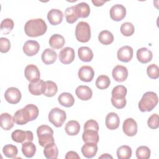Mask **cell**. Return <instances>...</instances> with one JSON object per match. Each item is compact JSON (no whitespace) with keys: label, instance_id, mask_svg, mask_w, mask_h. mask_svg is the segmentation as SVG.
I'll list each match as a JSON object with an SVG mask.
<instances>
[{"label":"cell","instance_id":"23","mask_svg":"<svg viewBox=\"0 0 159 159\" xmlns=\"http://www.w3.org/2000/svg\"><path fill=\"white\" fill-rule=\"evenodd\" d=\"M82 139L85 143L94 142L97 143L99 139L98 131L94 129H84Z\"/></svg>","mask_w":159,"mask_h":159},{"label":"cell","instance_id":"15","mask_svg":"<svg viewBox=\"0 0 159 159\" xmlns=\"http://www.w3.org/2000/svg\"><path fill=\"white\" fill-rule=\"evenodd\" d=\"M78 77L80 80L84 82H90L93 80L94 71L90 66H83L78 70Z\"/></svg>","mask_w":159,"mask_h":159},{"label":"cell","instance_id":"35","mask_svg":"<svg viewBox=\"0 0 159 159\" xmlns=\"http://www.w3.org/2000/svg\"><path fill=\"white\" fill-rule=\"evenodd\" d=\"M117 156L119 159H129L132 156V149L128 145H122L117 150Z\"/></svg>","mask_w":159,"mask_h":159},{"label":"cell","instance_id":"19","mask_svg":"<svg viewBox=\"0 0 159 159\" xmlns=\"http://www.w3.org/2000/svg\"><path fill=\"white\" fill-rule=\"evenodd\" d=\"M105 124L107 129L110 130H115L119 126V117L115 112H110L106 117Z\"/></svg>","mask_w":159,"mask_h":159},{"label":"cell","instance_id":"34","mask_svg":"<svg viewBox=\"0 0 159 159\" xmlns=\"http://www.w3.org/2000/svg\"><path fill=\"white\" fill-rule=\"evenodd\" d=\"M99 41L103 45H109L112 43L114 40V36L112 34L107 30L101 31L98 35Z\"/></svg>","mask_w":159,"mask_h":159},{"label":"cell","instance_id":"46","mask_svg":"<svg viewBox=\"0 0 159 159\" xmlns=\"http://www.w3.org/2000/svg\"><path fill=\"white\" fill-rule=\"evenodd\" d=\"M11 48L10 41L5 37L0 39V51L1 53H7Z\"/></svg>","mask_w":159,"mask_h":159},{"label":"cell","instance_id":"6","mask_svg":"<svg viewBox=\"0 0 159 159\" xmlns=\"http://www.w3.org/2000/svg\"><path fill=\"white\" fill-rule=\"evenodd\" d=\"M11 138L14 142L23 143L25 142H32L34 135L33 133L29 130H16L11 134Z\"/></svg>","mask_w":159,"mask_h":159},{"label":"cell","instance_id":"10","mask_svg":"<svg viewBox=\"0 0 159 159\" xmlns=\"http://www.w3.org/2000/svg\"><path fill=\"white\" fill-rule=\"evenodd\" d=\"M75 57V50L71 47H65L59 53V60L63 64H70Z\"/></svg>","mask_w":159,"mask_h":159},{"label":"cell","instance_id":"3","mask_svg":"<svg viewBox=\"0 0 159 159\" xmlns=\"http://www.w3.org/2000/svg\"><path fill=\"white\" fill-rule=\"evenodd\" d=\"M37 134L39 138V143L43 147L55 142L53 131L52 129L47 125L39 126L37 129Z\"/></svg>","mask_w":159,"mask_h":159},{"label":"cell","instance_id":"49","mask_svg":"<svg viewBox=\"0 0 159 159\" xmlns=\"http://www.w3.org/2000/svg\"><path fill=\"white\" fill-rule=\"evenodd\" d=\"M65 158L66 159H75V158H78L80 159V156L78 155V153L74 151H70L66 153V155H65Z\"/></svg>","mask_w":159,"mask_h":159},{"label":"cell","instance_id":"51","mask_svg":"<svg viewBox=\"0 0 159 159\" xmlns=\"http://www.w3.org/2000/svg\"><path fill=\"white\" fill-rule=\"evenodd\" d=\"M112 158V157L111 156V155H109L107 153H105V154H104L102 156L99 157V158Z\"/></svg>","mask_w":159,"mask_h":159},{"label":"cell","instance_id":"13","mask_svg":"<svg viewBox=\"0 0 159 159\" xmlns=\"http://www.w3.org/2000/svg\"><path fill=\"white\" fill-rule=\"evenodd\" d=\"M40 50V45L35 40H27L23 46L24 53L29 57H32L36 55Z\"/></svg>","mask_w":159,"mask_h":159},{"label":"cell","instance_id":"21","mask_svg":"<svg viewBox=\"0 0 159 159\" xmlns=\"http://www.w3.org/2000/svg\"><path fill=\"white\" fill-rule=\"evenodd\" d=\"M45 82L42 80H39L37 81L30 82L29 84V92L35 96L41 95L43 92Z\"/></svg>","mask_w":159,"mask_h":159},{"label":"cell","instance_id":"11","mask_svg":"<svg viewBox=\"0 0 159 159\" xmlns=\"http://www.w3.org/2000/svg\"><path fill=\"white\" fill-rule=\"evenodd\" d=\"M122 129L124 134L129 137L135 135L137 132V124L136 121L132 118L126 119L122 125Z\"/></svg>","mask_w":159,"mask_h":159},{"label":"cell","instance_id":"25","mask_svg":"<svg viewBox=\"0 0 159 159\" xmlns=\"http://www.w3.org/2000/svg\"><path fill=\"white\" fill-rule=\"evenodd\" d=\"M75 9L77 16L80 18H86L90 13L89 6L86 2H80L75 6Z\"/></svg>","mask_w":159,"mask_h":159},{"label":"cell","instance_id":"1","mask_svg":"<svg viewBox=\"0 0 159 159\" xmlns=\"http://www.w3.org/2000/svg\"><path fill=\"white\" fill-rule=\"evenodd\" d=\"M47 30V26L42 19L37 18L28 20L24 26L26 35L31 37H36L43 35Z\"/></svg>","mask_w":159,"mask_h":159},{"label":"cell","instance_id":"42","mask_svg":"<svg viewBox=\"0 0 159 159\" xmlns=\"http://www.w3.org/2000/svg\"><path fill=\"white\" fill-rule=\"evenodd\" d=\"M120 32L122 35L126 37L131 36L134 34L135 28L134 25L131 22H126L123 23L120 26Z\"/></svg>","mask_w":159,"mask_h":159},{"label":"cell","instance_id":"38","mask_svg":"<svg viewBox=\"0 0 159 159\" xmlns=\"http://www.w3.org/2000/svg\"><path fill=\"white\" fill-rule=\"evenodd\" d=\"M65 16L66 17V22L69 24H73L77 20L78 17L77 16L75 9V6L67 7L65 12Z\"/></svg>","mask_w":159,"mask_h":159},{"label":"cell","instance_id":"9","mask_svg":"<svg viewBox=\"0 0 159 159\" xmlns=\"http://www.w3.org/2000/svg\"><path fill=\"white\" fill-rule=\"evenodd\" d=\"M24 75L26 79L30 82L37 81L40 80V73L37 66L35 65H27L24 70Z\"/></svg>","mask_w":159,"mask_h":159},{"label":"cell","instance_id":"44","mask_svg":"<svg viewBox=\"0 0 159 159\" xmlns=\"http://www.w3.org/2000/svg\"><path fill=\"white\" fill-rule=\"evenodd\" d=\"M25 107L27 109L29 114L30 115V121H32V120H34L35 119H36L37 117H38L39 113L38 107L35 105L32 104H27Z\"/></svg>","mask_w":159,"mask_h":159},{"label":"cell","instance_id":"30","mask_svg":"<svg viewBox=\"0 0 159 159\" xmlns=\"http://www.w3.org/2000/svg\"><path fill=\"white\" fill-rule=\"evenodd\" d=\"M65 130L69 135H76L80 130V125L76 120H70L66 124Z\"/></svg>","mask_w":159,"mask_h":159},{"label":"cell","instance_id":"48","mask_svg":"<svg viewBox=\"0 0 159 159\" xmlns=\"http://www.w3.org/2000/svg\"><path fill=\"white\" fill-rule=\"evenodd\" d=\"M111 102L113 106H114L117 109H122L126 105V99H114L111 98Z\"/></svg>","mask_w":159,"mask_h":159},{"label":"cell","instance_id":"50","mask_svg":"<svg viewBox=\"0 0 159 159\" xmlns=\"http://www.w3.org/2000/svg\"><path fill=\"white\" fill-rule=\"evenodd\" d=\"M92 2L96 6H101L106 2V1H92Z\"/></svg>","mask_w":159,"mask_h":159},{"label":"cell","instance_id":"26","mask_svg":"<svg viewBox=\"0 0 159 159\" xmlns=\"http://www.w3.org/2000/svg\"><path fill=\"white\" fill-rule=\"evenodd\" d=\"M58 101L61 106L70 107L73 106L75 103V99L73 95L69 93H62L58 97Z\"/></svg>","mask_w":159,"mask_h":159},{"label":"cell","instance_id":"2","mask_svg":"<svg viewBox=\"0 0 159 159\" xmlns=\"http://www.w3.org/2000/svg\"><path fill=\"white\" fill-rule=\"evenodd\" d=\"M158 98L157 94L152 91L144 93L139 102V108L142 112H150L157 105Z\"/></svg>","mask_w":159,"mask_h":159},{"label":"cell","instance_id":"39","mask_svg":"<svg viewBox=\"0 0 159 159\" xmlns=\"http://www.w3.org/2000/svg\"><path fill=\"white\" fill-rule=\"evenodd\" d=\"M2 152L6 157L12 158L17 156L18 150L16 146L12 144H7L3 147Z\"/></svg>","mask_w":159,"mask_h":159},{"label":"cell","instance_id":"33","mask_svg":"<svg viewBox=\"0 0 159 159\" xmlns=\"http://www.w3.org/2000/svg\"><path fill=\"white\" fill-rule=\"evenodd\" d=\"M112 98L114 99H122L125 98L127 94V88L123 85L115 86L112 91Z\"/></svg>","mask_w":159,"mask_h":159},{"label":"cell","instance_id":"40","mask_svg":"<svg viewBox=\"0 0 159 159\" xmlns=\"http://www.w3.org/2000/svg\"><path fill=\"white\" fill-rule=\"evenodd\" d=\"M150 150L147 146H140L136 150V157L139 159H148L150 157Z\"/></svg>","mask_w":159,"mask_h":159},{"label":"cell","instance_id":"32","mask_svg":"<svg viewBox=\"0 0 159 159\" xmlns=\"http://www.w3.org/2000/svg\"><path fill=\"white\" fill-rule=\"evenodd\" d=\"M22 152L27 158H32L36 152V146L32 142H25L22 145Z\"/></svg>","mask_w":159,"mask_h":159},{"label":"cell","instance_id":"45","mask_svg":"<svg viewBox=\"0 0 159 159\" xmlns=\"http://www.w3.org/2000/svg\"><path fill=\"white\" fill-rule=\"evenodd\" d=\"M158 115L157 114H153L148 119V126L152 129H156L159 127Z\"/></svg>","mask_w":159,"mask_h":159},{"label":"cell","instance_id":"8","mask_svg":"<svg viewBox=\"0 0 159 159\" xmlns=\"http://www.w3.org/2000/svg\"><path fill=\"white\" fill-rule=\"evenodd\" d=\"M126 15V9L122 4H115L110 9V17L114 21H120Z\"/></svg>","mask_w":159,"mask_h":159},{"label":"cell","instance_id":"22","mask_svg":"<svg viewBox=\"0 0 159 159\" xmlns=\"http://www.w3.org/2000/svg\"><path fill=\"white\" fill-rule=\"evenodd\" d=\"M14 124V117L8 113H2L0 116V125L2 129L9 130L11 129Z\"/></svg>","mask_w":159,"mask_h":159},{"label":"cell","instance_id":"12","mask_svg":"<svg viewBox=\"0 0 159 159\" xmlns=\"http://www.w3.org/2000/svg\"><path fill=\"white\" fill-rule=\"evenodd\" d=\"M112 75L116 81L123 82L128 76V70L125 66L119 65L113 68Z\"/></svg>","mask_w":159,"mask_h":159},{"label":"cell","instance_id":"41","mask_svg":"<svg viewBox=\"0 0 159 159\" xmlns=\"http://www.w3.org/2000/svg\"><path fill=\"white\" fill-rule=\"evenodd\" d=\"M13 117L14 122L18 125H24L29 122L25 117L23 108L15 112Z\"/></svg>","mask_w":159,"mask_h":159},{"label":"cell","instance_id":"20","mask_svg":"<svg viewBox=\"0 0 159 159\" xmlns=\"http://www.w3.org/2000/svg\"><path fill=\"white\" fill-rule=\"evenodd\" d=\"M153 54L151 50L147 48L143 47L139 48L137 51V60L142 63H147L150 61L152 59Z\"/></svg>","mask_w":159,"mask_h":159},{"label":"cell","instance_id":"43","mask_svg":"<svg viewBox=\"0 0 159 159\" xmlns=\"http://www.w3.org/2000/svg\"><path fill=\"white\" fill-rule=\"evenodd\" d=\"M147 73L152 79H157L159 77V68L155 64L150 65L147 68Z\"/></svg>","mask_w":159,"mask_h":159},{"label":"cell","instance_id":"24","mask_svg":"<svg viewBox=\"0 0 159 159\" xmlns=\"http://www.w3.org/2000/svg\"><path fill=\"white\" fill-rule=\"evenodd\" d=\"M57 58V54L54 50L51 48H46L42 53L41 58L45 65H50L53 63Z\"/></svg>","mask_w":159,"mask_h":159},{"label":"cell","instance_id":"28","mask_svg":"<svg viewBox=\"0 0 159 159\" xmlns=\"http://www.w3.org/2000/svg\"><path fill=\"white\" fill-rule=\"evenodd\" d=\"M43 154L48 159H56L58 155V150L55 142L46 145L43 149Z\"/></svg>","mask_w":159,"mask_h":159},{"label":"cell","instance_id":"14","mask_svg":"<svg viewBox=\"0 0 159 159\" xmlns=\"http://www.w3.org/2000/svg\"><path fill=\"white\" fill-rule=\"evenodd\" d=\"M117 58L122 62H129L133 57V49L131 47L125 45L119 48L117 53Z\"/></svg>","mask_w":159,"mask_h":159},{"label":"cell","instance_id":"47","mask_svg":"<svg viewBox=\"0 0 159 159\" xmlns=\"http://www.w3.org/2000/svg\"><path fill=\"white\" fill-rule=\"evenodd\" d=\"M84 129H94L97 131L99 130L98 123L93 119L87 120L84 125Z\"/></svg>","mask_w":159,"mask_h":159},{"label":"cell","instance_id":"18","mask_svg":"<svg viewBox=\"0 0 159 159\" xmlns=\"http://www.w3.org/2000/svg\"><path fill=\"white\" fill-rule=\"evenodd\" d=\"M77 97L82 101H87L91 98L93 91L88 86L80 85L78 86L75 90Z\"/></svg>","mask_w":159,"mask_h":159},{"label":"cell","instance_id":"17","mask_svg":"<svg viewBox=\"0 0 159 159\" xmlns=\"http://www.w3.org/2000/svg\"><path fill=\"white\" fill-rule=\"evenodd\" d=\"M97 151L98 145L94 142H86L81 147V153L87 158H93L96 155Z\"/></svg>","mask_w":159,"mask_h":159},{"label":"cell","instance_id":"5","mask_svg":"<svg viewBox=\"0 0 159 159\" xmlns=\"http://www.w3.org/2000/svg\"><path fill=\"white\" fill-rule=\"evenodd\" d=\"M66 119V114L65 111L58 107L53 108L48 114L49 122L56 127H61Z\"/></svg>","mask_w":159,"mask_h":159},{"label":"cell","instance_id":"4","mask_svg":"<svg viewBox=\"0 0 159 159\" xmlns=\"http://www.w3.org/2000/svg\"><path fill=\"white\" fill-rule=\"evenodd\" d=\"M76 39L80 42H88L91 39V29L88 23L81 21L78 23L75 29Z\"/></svg>","mask_w":159,"mask_h":159},{"label":"cell","instance_id":"36","mask_svg":"<svg viewBox=\"0 0 159 159\" xmlns=\"http://www.w3.org/2000/svg\"><path fill=\"white\" fill-rule=\"evenodd\" d=\"M14 21L11 19H5L1 23V33L8 34L14 28Z\"/></svg>","mask_w":159,"mask_h":159},{"label":"cell","instance_id":"31","mask_svg":"<svg viewBox=\"0 0 159 159\" xmlns=\"http://www.w3.org/2000/svg\"><path fill=\"white\" fill-rule=\"evenodd\" d=\"M58 91L57 84L52 81H47L45 82L43 94L47 97L54 96Z\"/></svg>","mask_w":159,"mask_h":159},{"label":"cell","instance_id":"27","mask_svg":"<svg viewBox=\"0 0 159 159\" xmlns=\"http://www.w3.org/2000/svg\"><path fill=\"white\" fill-rule=\"evenodd\" d=\"M78 55L80 59L84 62L91 61L93 58V53L88 47H81L78 50Z\"/></svg>","mask_w":159,"mask_h":159},{"label":"cell","instance_id":"37","mask_svg":"<svg viewBox=\"0 0 159 159\" xmlns=\"http://www.w3.org/2000/svg\"><path fill=\"white\" fill-rule=\"evenodd\" d=\"M111 83L109 78L106 75H100L96 81V86L99 89H107Z\"/></svg>","mask_w":159,"mask_h":159},{"label":"cell","instance_id":"16","mask_svg":"<svg viewBox=\"0 0 159 159\" xmlns=\"http://www.w3.org/2000/svg\"><path fill=\"white\" fill-rule=\"evenodd\" d=\"M63 12L57 9H52L47 14L48 20L53 25H57L60 24L63 20Z\"/></svg>","mask_w":159,"mask_h":159},{"label":"cell","instance_id":"29","mask_svg":"<svg viewBox=\"0 0 159 159\" xmlns=\"http://www.w3.org/2000/svg\"><path fill=\"white\" fill-rule=\"evenodd\" d=\"M65 40L64 37L60 34H53L49 39V45L54 49L61 48L65 45Z\"/></svg>","mask_w":159,"mask_h":159},{"label":"cell","instance_id":"7","mask_svg":"<svg viewBox=\"0 0 159 159\" xmlns=\"http://www.w3.org/2000/svg\"><path fill=\"white\" fill-rule=\"evenodd\" d=\"M4 97L6 100L10 104H17L21 99V93L20 90L15 87H11L7 89L5 92Z\"/></svg>","mask_w":159,"mask_h":159}]
</instances>
